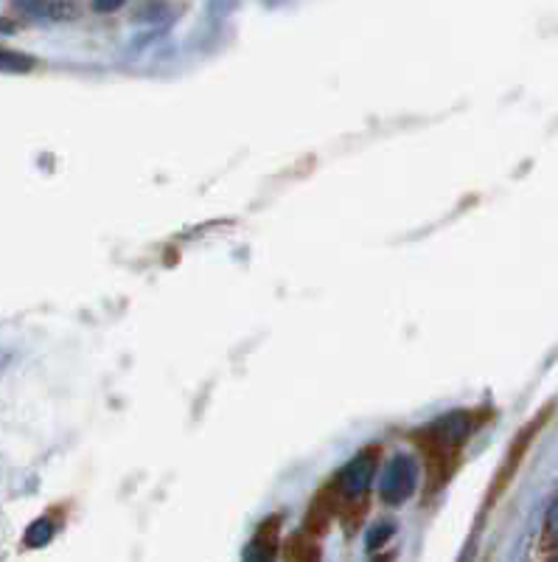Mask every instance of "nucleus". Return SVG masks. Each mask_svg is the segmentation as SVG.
<instances>
[{
	"instance_id": "obj_1",
	"label": "nucleus",
	"mask_w": 558,
	"mask_h": 562,
	"mask_svg": "<svg viewBox=\"0 0 558 562\" xmlns=\"http://www.w3.org/2000/svg\"><path fill=\"white\" fill-rule=\"evenodd\" d=\"M419 484V464L410 456H396L382 473L379 495L385 504H405Z\"/></svg>"
},
{
	"instance_id": "obj_2",
	"label": "nucleus",
	"mask_w": 558,
	"mask_h": 562,
	"mask_svg": "<svg viewBox=\"0 0 558 562\" xmlns=\"http://www.w3.org/2000/svg\"><path fill=\"white\" fill-rule=\"evenodd\" d=\"M376 461H379V450L376 448L362 450V453L356 456L349 467H345L343 473H340V479H337V490L343 492L345 498H351V501L360 498V495H365L371 486V481H374Z\"/></svg>"
},
{
	"instance_id": "obj_3",
	"label": "nucleus",
	"mask_w": 558,
	"mask_h": 562,
	"mask_svg": "<svg viewBox=\"0 0 558 562\" xmlns=\"http://www.w3.org/2000/svg\"><path fill=\"white\" fill-rule=\"evenodd\" d=\"M18 7L39 20H73L79 14L68 0H18Z\"/></svg>"
},
{
	"instance_id": "obj_4",
	"label": "nucleus",
	"mask_w": 558,
	"mask_h": 562,
	"mask_svg": "<svg viewBox=\"0 0 558 562\" xmlns=\"http://www.w3.org/2000/svg\"><path fill=\"white\" fill-rule=\"evenodd\" d=\"M32 68H34L32 57L9 52V48H0V74H29Z\"/></svg>"
},
{
	"instance_id": "obj_5",
	"label": "nucleus",
	"mask_w": 558,
	"mask_h": 562,
	"mask_svg": "<svg viewBox=\"0 0 558 562\" xmlns=\"http://www.w3.org/2000/svg\"><path fill=\"white\" fill-rule=\"evenodd\" d=\"M54 537V524L48 518H39L32 529L26 531V546L29 549H39V546L52 543Z\"/></svg>"
},
{
	"instance_id": "obj_6",
	"label": "nucleus",
	"mask_w": 558,
	"mask_h": 562,
	"mask_svg": "<svg viewBox=\"0 0 558 562\" xmlns=\"http://www.w3.org/2000/svg\"><path fill=\"white\" fill-rule=\"evenodd\" d=\"M394 535V526L390 524H385V526H379V529H374L371 531V546H382L387 540V537Z\"/></svg>"
},
{
	"instance_id": "obj_7",
	"label": "nucleus",
	"mask_w": 558,
	"mask_h": 562,
	"mask_svg": "<svg viewBox=\"0 0 558 562\" xmlns=\"http://www.w3.org/2000/svg\"><path fill=\"white\" fill-rule=\"evenodd\" d=\"M121 7V0H95V12H115Z\"/></svg>"
},
{
	"instance_id": "obj_8",
	"label": "nucleus",
	"mask_w": 558,
	"mask_h": 562,
	"mask_svg": "<svg viewBox=\"0 0 558 562\" xmlns=\"http://www.w3.org/2000/svg\"><path fill=\"white\" fill-rule=\"evenodd\" d=\"M0 32H3V34H12V32H14L12 23H3V20H0Z\"/></svg>"
}]
</instances>
